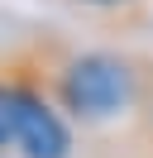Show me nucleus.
Returning a JSON list of instances; mask_svg holds the SVG:
<instances>
[{
    "label": "nucleus",
    "mask_w": 153,
    "mask_h": 158,
    "mask_svg": "<svg viewBox=\"0 0 153 158\" xmlns=\"http://www.w3.org/2000/svg\"><path fill=\"white\" fill-rule=\"evenodd\" d=\"M129 67L115 58H105V53H86V58H76L72 67H67L62 77V96L67 106L76 110V115L86 120H105V115H120L124 106H129Z\"/></svg>",
    "instance_id": "1"
},
{
    "label": "nucleus",
    "mask_w": 153,
    "mask_h": 158,
    "mask_svg": "<svg viewBox=\"0 0 153 158\" xmlns=\"http://www.w3.org/2000/svg\"><path fill=\"white\" fill-rule=\"evenodd\" d=\"M14 144L24 148V158H67L72 139H67V125L57 120V110L48 106V101H38V96H29V91H24Z\"/></svg>",
    "instance_id": "2"
},
{
    "label": "nucleus",
    "mask_w": 153,
    "mask_h": 158,
    "mask_svg": "<svg viewBox=\"0 0 153 158\" xmlns=\"http://www.w3.org/2000/svg\"><path fill=\"white\" fill-rule=\"evenodd\" d=\"M19 106H24V91L0 86V148L14 144V134H19Z\"/></svg>",
    "instance_id": "3"
},
{
    "label": "nucleus",
    "mask_w": 153,
    "mask_h": 158,
    "mask_svg": "<svg viewBox=\"0 0 153 158\" xmlns=\"http://www.w3.org/2000/svg\"><path fill=\"white\" fill-rule=\"evenodd\" d=\"M86 5H120V0H86Z\"/></svg>",
    "instance_id": "4"
}]
</instances>
